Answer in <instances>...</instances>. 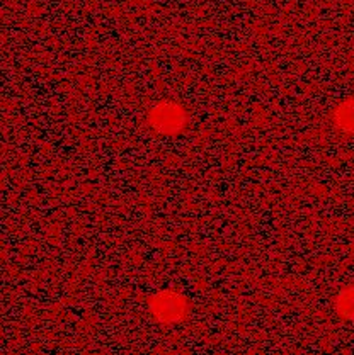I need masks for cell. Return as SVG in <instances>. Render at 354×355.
I'll use <instances>...</instances> for the list:
<instances>
[{
	"mask_svg": "<svg viewBox=\"0 0 354 355\" xmlns=\"http://www.w3.org/2000/svg\"><path fill=\"white\" fill-rule=\"evenodd\" d=\"M336 124L342 131L354 133V99L339 105L336 111Z\"/></svg>",
	"mask_w": 354,
	"mask_h": 355,
	"instance_id": "277c9868",
	"label": "cell"
},
{
	"mask_svg": "<svg viewBox=\"0 0 354 355\" xmlns=\"http://www.w3.org/2000/svg\"><path fill=\"white\" fill-rule=\"evenodd\" d=\"M149 124L160 135H177L186 126V112L176 102H160L150 109Z\"/></svg>",
	"mask_w": 354,
	"mask_h": 355,
	"instance_id": "7a4b0ae2",
	"label": "cell"
},
{
	"mask_svg": "<svg viewBox=\"0 0 354 355\" xmlns=\"http://www.w3.org/2000/svg\"><path fill=\"white\" fill-rule=\"evenodd\" d=\"M336 311L342 320L354 322V286H348L337 294Z\"/></svg>",
	"mask_w": 354,
	"mask_h": 355,
	"instance_id": "3957f363",
	"label": "cell"
},
{
	"mask_svg": "<svg viewBox=\"0 0 354 355\" xmlns=\"http://www.w3.org/2000/svg\"><path fill=\"white\" fill-rule=\"evenodd\" d=\"M149 313L160 324H176L187 316L189 303L177 291H160L149 297Z\"/></svg>",
	"mask_w": 354,
	"mask_h": 355,
	"instance_id": "6da1fadb",
	"label": "cell"
}]
</instances>
